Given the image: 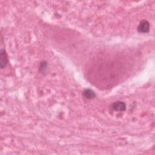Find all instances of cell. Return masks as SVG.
Segmentation results:
<instances>
[{
  "mask_svg": "<svg viewBox=\"0 0 155 155\" xmlns=\"http://www.w3.org/2000/svg\"><path fill=\"white\" fill-rule=\"evenodd\" d=\"M150 30V23L148 21L143 19L142 20L137 27V31L139 33H146Z\"/></svg>",
  "mask_w": 155,
  "mask_h": 155,
  "instance_id": "cell-1",
  "label": "cell"
},
{
  "mask_svg": "<svg viewBox=\"0 0 155 155\" xmlns=\"http://www.w3.org/2000/svg\"><path fill=\"white\" fill-rule=\"evenodd\" d=\"M83 96L87 99H92L96 97V93L91 89L86 88L83 91Z\"/></svg>",
  "mask_w": 155,
  "mask_h": 155,
  "instance_id": "cell-4",
  "label": "cell"
},
{
  "mask_svg": "<svg viewBox=\"0 0 155 155\" xmlns=\"http://www.w3.org/2000/svg\"><path fill=\"white\" fill-rule=\"evenodd\" d=\"M111 108L115 111L121 112V111H124L125 110L126 105L124 102L116 101L111 104Z\"/></svg>",
  "mask_w": 155,
  "mask_h": 155,
  "instance_id": "cell-2",
  "label": "cell"
},
{
  "mask_svg": "<svg viewBox=\"0 0 155 155\" xmlns=\"http://www.w3.org/2000/svg\"><path fill=\"white\" fill-rule=\"evenodd\" d=\"M8 63V56L5 50L1 49L0 51V64L1 68L2 69L6 67Z\"/></svg>",
  "mask_w": 155,
  "mask_h": 155,
  "instance_id": "cell-3",
  "label": "cell"
},
{
  "mask_svg": "<svg viewBox=\"0 0 155 155\" xmlns=\"http://www.w3.org/2000/svg\"><path fill=\"white\" fill-rule=\"evenodd\" d=\"M47 64L46 62L43 61V62H41L40 66H39V71L42 73L44 72L45 70L47 68Z\"/></svg>",
  "mask_w": 155,
  "mask_h": 155,
  "instance_id": "cell-5",
  "label": "cell"
}]
</instances>
